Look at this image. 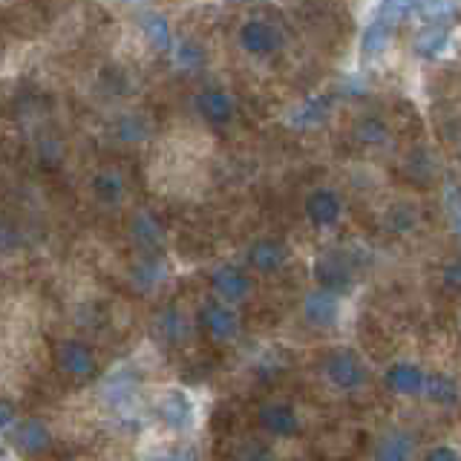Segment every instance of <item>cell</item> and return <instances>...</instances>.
<instances>
[{
	"instance_id": "cell-1",
	"label": "cell",
	"mask_w": 461,
	"mask_h": 461,
	"mask_svg": "<svg viewBox=\"0 0 461 461\" xmlns=\"http://www.w3.org/2000/svg\"><path fill=\"white\" fill-rule=\"evenodd\" d=\"M326 378L338 389H357L366 381V366L355 352H335L326 360Z\"/></svg>"
},
{
	"instance_id": "cell-2",
	"label": "cell",
	"mask_w": 461,
	"mask_h": 461,
	"mask_svg": "<svg viewBox=\"0 0 461 461\" xmlns=\"http://www.w3.org/2000/svg\"><path fill=\"white\" fill-rule=\"evenodd\" d=\"M331 113V98L329 95H309L306 101H300V104L288 113V124L294 130H314L321 127Z\"/></svg>"
},
{
	"instance_id": "cell-3",
	"label": "cell",
	"mask_w": 461,
	"mask_h": 461,
	"mask_svg": "<svg viewBox=\"0 0 461 461\" xmlns=\"http://www.w3.org/2000/svg\"><path fill=\"white\" fill-rule=\"evenodd\" d=\"M338 294L335 288H317V292H312L306 297V303H303V314H306V321H312L314 326H331L338 321Z\"/></svg>"
},
{
	"instance_id": "cell-4",
	"label": "cell",
	"mask_w": 461,
	"mask_h": 461,
	"mask_svg": "<svg viewBox=\"0 0 461 461\" xmlns=\"http://www.w3.org/2000/svg\"><path fill=\"white\" fill-rule=\"evenodd\" d=\"M199 321H202V326H205V331L213 340H230L240 331L237 314L230 312L228 306H222V303H208V306L202 309Z\"/></svg>"
},
{
	"instance_id": "cell-5",
	"label": "cell",
	"mask_w": 461,
	"mask_h": 461,
	"mask_svg": "<svg viewBox=\"0 0 461 461\" xmlns=\"http://www.w3.org/2000/svg\"><path fill=\"white\" fill-rule=\"evenodd\" d=\"M158 415L170 429H187L194 424V403L185 393L173 389L162 401H158Z\"/></svg>"
},
{
	"instance_id": "cell-6",
	"label": "cell",
	"mask_w": 461,
	"mask_h": 461,
	"mask_svg": "<svg viewBox=\"0 0 461 461\" xmlns=\"http://www.w3.org/2000/svg\"><path fill=\"white\" fill-rule=\"evenodd\" d=\"M240 41H242V47L249 50L251 55H259V58H266L271 55L274 50H277V32H274V26H268L266 21H249L242 26V32H240Z\"/></svg>"
},
{
	"instance_id": "cell-7",
	"label": "cell",
	"mask_w": 461,
	"mask_h": 461,
	"mask_svg": "<svg viewBox=\"0 0 461 461\" xmlns=\"http://www.w3.org/2000/svg\"><path fill=\"white\" fill-rule=\"evenodd\" d=\"M58 366L67 375H72V378H90L95 360L84 343H61V349H58Z\"/></svg>"
},
{
	"instance_id": "cell-8",
	"label": "cell",
	"mask_w": 461,
	"mask_h": 461,
	"mask_svg": "<svg viewBox=\"0 0 461 461\" xmlns=\"http://www.w3.org/2000/svg\"><path fill=\"white\" fill-rule=\"evenodd\" d=\"M314 274L326 288H335V292H338L340 285H349L352 266H349V259L340 257V254H323L321 259H317Z\"/></svg>"
},
{
	"instance_id": "cell-9",
	"label": "cell",
	"mask_w": 461,
	"mask_h": 461,
	"mask_svg": "<svg viewBox=\"0 0 461 461\" xmlns=\"http://www.w3.org/2000/svg\"><path fill=\"white\" fill-rule=\"evenodd\" d=\"M424 375L427 372H421L415 364H393L386 369V386L393 389V393L415 395V393H421Z\"/></svg>"
},
{
	"instance_id": "cell-10",
	"label": "cell",
	"mask_w": 461,
	"mask_h": 461,
	"mask_svg": "<svg viewBox=\"0 0 461 461\" xmlns=\"http://www.w3.org/2000/svg\"><path fill=\"white\" fill-rule=\"evenodd\" d=\"M196 107L208 122H216V124H225L230 115H234V104H230V98L222 90H216V86H208V90H202L196 95Z\"/></svg>"
},
{
	"instance_id": "cell-11",
	"label": "cell",
	"mask_w": 461,
	"mask_h": 461,
	"mask_svg": "<svg viewBox=\"0 0 461 461\" xmlns=\"http://www.w3.org/2000/svg\"><path fill=\"white\" fill-rule=\"evenodd\" d=\"M340 216V199L335 191H317L309 199V220L317 228H331Z\"/></svg>"
},
{
	"instance_id": "cell-12",
	"label": "cell",
	"mask_w": 461,
	"mask_h": 461,
	"mask_svg": "<svg viewBox=\"0 0 461 461\" xmlns=\"http://www.w3.org/2000/svg\"><path fill=\"white\" fill-rule=\"evenodd\" d=\"M133 240L144 254H156L162 251L165 245V234H162V225H158L150 213H139L133 220Z\"/></svg>"
},
{
	"instance_id": "cell-13",
	"label": "cell",
	"mask_w": 461,
	"mask_h": 461,
	"mask_svg": "<svg viewBox=\"0 0 461 461\" xmlns=\"http://www.w3.org/2000/svg\"><path fill=\"white\" fill-rule=\"evenodd\" d=\"M213 288L220 292L225 300H242L249 294V277L234 268V266H222L213 271Z\"/></svg>"
},
{
	"instance_id": "cell-14",
	"label": "cell",
	"mask_w": 461,
	"mask_h": 461,
	"mask_svg": "<svg viewBox=\"0 0 461 461\" xmlns=\"http://www.w3.org/2000/svg\"><path fill=\"white\" fill-rule=\"evenodd\" d=\"M249 263L257 271H274L285 263V249L274 240H259L249 249Z\"/></svg>"
},
{
	"instance_id": "cell-15",
	"label": "cell",
	"mask_w": 461,
	"mask_h": 461,
	"mask_svg": "<svg viewBox=\"0 0 461 461\" xmlns=\"http://www.w3.org/2000/svg\"><path fill=\"white\" fill-rule=\"evenodd\" d=\"M424 398L436 401V403H456L458 401V384L450 378V375H441V372H427L424 375V386H421Z\"/></svg>"
},
{
	"instance_id": "cell-16",
	"label": "cell",
	"mask_w": 461,
	"mask_h": 461,
	"mask_svg": "<svg viewBox=\"0 0 461 461\" xmlns=\"http://www.w3.org/2000/svg\"><path fill=\"white\" fill-rule=\"evenodd\" d=\"M447 43H450V26L436 23L415 38V55L418 58H438L447 50Z\"/></svg>"
},
{
	"instance_id": "cell-17",
	"label": "cell",
	"mask_w": 461,
	"mask_h": 461,
	"mask_svg": "<svg viewBox=\"0 0 461 461\" xmlns=\"http://www.w3.org/2000/svg\"><path fill=\"white\" fill-rule=\"evenodd\" d=\"M263 427L274 436H292L297 429V415L292 407H283V403H274V407L263 410Z\"/></svg>"
},
{
	"instance_id": "cell-18",
	"label": "cell",
	"mask_w": 461,
	"mask_h": 461,
	"mask_svg": "<svg viewBox=\"0 0 461 461\" xmlns=\"http://www.w3.org/2000/svg\"><path fill=\"white\" fill-rule=\"evenodd\" d=\"M141 32H144V38H148V43L153 50H158V52H167L170 50V23L162 18V14H156V12H148L141 18Z\"/></svg>"
},
{
	"instance_id": "cell-19",
	"label": "cell",
	"mask_w": 461,
	"mask_h": 461,
	"mask_svg": "<svg viewBox=\"0 0 461 461\" xmlns=\"http://www.w3.org/2000/svg\"><path fill=\"white\" fill-rule=\"evenodd\" d=\"M415 4L418 0H381L378 6V14H375V21H381L384 26H398L403 18H410V14L415 12Z\"/></svg>"
},
{
	"instance_id": "cell-20",
	"label": "cell",
	"mask_w": 461,
	"mask_h": 461,
	"mask_svg": "<svg viewBox=\"0 0 461 461\" xmlns=\"http://www.w3.org/2000/svg\"><path fill=\"white\" fill-rule=\"evenodd\" d=\"M453 12L456 0H418L412 14L427 23H444V18H453Z\"/></svg>"
},
{
	"instance_id": "cell-21",
	"label": "cell",
	"mask_w": 461,
	"mask_h": 461,
	"mask_svg": "<svg viewBox=\"0 0 461 461\" xmlns=\"http://www.w3.org/2000/svg\"><path fill=\"white\" fill-rule=\"evenodd\" d=\"M18 441H21L23 450L38 453V450H43V447L50 444V432L38 421V418H29V421H23L21 429H18Z\"/></svg>"
},
{
	"instance_id": "cell-22",
	"label": "cell",
	"mask_w": 461,
	"mask_h": 461,
	"mask_svg": "<svg viewBox=\"0 0 461 461\" xmlns=\"http://www.w3.org/2000/svg\"><path fill=\"white\" fill-rule=\"evenodd\" d=\"M389 32H393L389 26H384L381 21H372V23L366 26V32H364V41H360V50H364V58L381 55V50L386 47V41H389Z\"/></svg>"
},
{
	"instance_id": "cell-23",
	"label": "cell",
	"mask_w": 461,
	"mask_h": 461,
	"mask_svg": "<svg viewBox=\"0 0 461 461\" xmlns=\"http://www.w3.org/2000/svg\"><path fill=\"white\" fill-rule=\"evenodd\" d=\"M162 274H165V268H162V263H156L153 257H148L144 263H139V268L133 271V283H136V288H141V292H150V288L162 280Z\"/></svg>"
},
{
	"instance_id": "cell-24",
	"label": "cell",
	"mask_w": 461,
	"mask_h": 461,
	"mask_svg": "<svg viewBox=\"0 0 461 461\" xmlns=\"http://www.w3.org/2000/svg\"><path fill=\"white\" fill-rule=\"evenodd\" d=\"M410 453H412V444L403 432H393V436H386L378 447L381 458H410Z\"/></svg>"
},
{
	"instance_id": "cell-25",
	"label": "cell",
	"mask_w": 461,
	"mask_h": 461,
	"mask_svg": "<svg viewBox=\"0 0 461 461\" xmlns=\"http://www.w3.org/2000/svg\"><path fill=\"white\" fill-rule=\"evenodd\" d=\"M95 194L98 199H104V202H119L122 194H124V185H122V176H115V173H101V176L95 179Z\"/></svg>"
},
{
	"instance_id": "cell-26",
	"label": "cell",
	"mask_w": 461,
	"mask_h": 461,
	"mask_svg": "<svg viewBox=\"0 0 461 461\" xmlns=\"http://www.w3.org/2000/svg\"><path fill=\"white\" fill-rule=\"evenodd\" d=\"M158 331H162L165 340H179L185 338V317L176 309H167L162 317H158Z\"/></svg>"
},
{
	"instance_id": "cell-27",
	"label": "cell",
	"mask_w": 461,
	"mask_h": 461,
	"mask_svg": "<svg viewBox=\"0 0 461 461\" xmlns=\"http://www.w3.org/2000/svg\"><path fill=\"white\" fill-rule=\"evenodd\" d=\"M444 205H447V213H450V222L456 228V234L461 237V187L458 185H450L444 191Z\"/></svg>"
},
{
	"instance_id": "cell-28",
	"label": "cell",
	"mask_w": 461,
	"mask_h": 461,
	"mask_svg": "<svg viewBox=\"0 0 461 461\" xmlns=\"http://www.w3.org/2000/svg\"><path fill=\"white\" fill-rule=\"evenodd\" d=\"M176 61L182 67H196L202 61V50L196 47V43H182L179 52H176Z\"/></svg>"
},
{
	"instance_id": "cell-29",
	"label": "cell",
	"mask_w": 461,
	"mask_h": 461,
	"mask_svg": "<svg viewBox=\"0 0 461 461\" xmlns=\"http://www.w3.org/2000/svg\"><path fill=\"white\" fill-rule=\"evenodd\" d=\"M18 245V234H14V228H9L6 222H0V251H9Z\"/></svg>"
},
{
	"instance_id": "cell-30",
	"label": "cell",
	"mask_w": 461,
	"mask_h": 461,
	"mask_svg": "<svg viewBox=\"0 0 461 461\" xmlns=\"http://www.w3.org/2000/svg\"><path fill=\"white\" fill-rule=\"evenodd\" d=\"M14 424V407L9 401H0V429H6Z\"/></svg>"
},
{
	"instance_id": "cell-31",
	"label": "cell",
	"mask_w": 461,
	"mask_h": 461,
	"mask_svg": "<svg viewBox=\"0 0 461 461\" xmlns=\"http://www.w3.org/2000/svg\"><path fill=\"white\" fill-rule=\"evenodd\" d=\"M444 283L453 285V288H461V263H456V266H450L444 271Z\"/></svg>"
},
{
	"instance_id": "cell-32",
	"label": "cell",
	"mask_w": 461,
	"mask_h": 461,
	"mask_svg": "<svg viewBox=\"0 0 461 461\" xmlns=\"http://www.w3.org/2000/svg\"><path fill=\"white\" fill-rule=\"evenodd\" d=\"M429 458H432V461H441V458H458V453H456V450H450V447H438V450H432V453H429Z\"/></svg>"
},
{
	"instance_id": "cell-33",
	"label": "cell",
	"mask_w": 461,
	"mask_h": 461,
	"mask_svg": "<svg viewBox=\"0 0 461 461\" xmlns=\"http://www.w3.org/2000/svg\"><path fill=\"white\" fill-rule=\"evenodd\" d=\"M0 456H4V447H0Z\"/></svg>"
}]
</instances>
